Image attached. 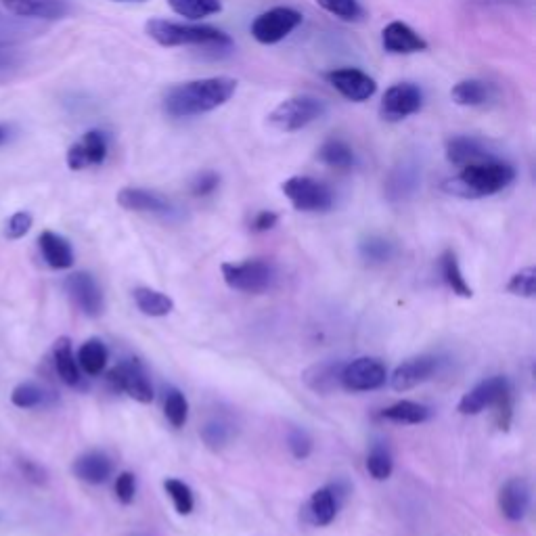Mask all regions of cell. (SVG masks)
<instances>
[{"label": "cell", "mask_w": 536, "mask_h": 536, "mask_svg": "<svg viewBox=\"0 0 536 536\" xmlns=\"http://www.w3.org/2000/svg\"><path fill=\"white\" fill-rule=\"evenodd\" d=\"M237 91V80L231 76L199 78L170 86L162 107L170 118H195L227 105Z\"/></svg>", "instance_id": "1"}, {"label": "cell", "mask_w": 536, "mask_h": 536, "mask_svg": "<svg viewBox=\"0 0 536 536\" xmlns=\"http://www.w3.org/2000/svg\"><path fill=\"white\" fill-rule=\"evenodd\" d=\"M513 181H516V168L495 158L461 168V172L449 178L442 189L463 199H480L501 193Z\"/></svg>", "instance_id": "2"}, {"label": "cell", "mask_w": 536, "mask_h": 536, "mask_svg": "<svg viewBox=\"0 0 536 536\" xmlns=\"http://www.w3.org/2000/svg\"><path fill=\"white\" fill-rule=\"evenodd\" d=\"M145 32L160 47H218L231 49L233 40L227 32L214 26H197V24H181V21H170L155 17L145 24Z\"/></svg>", "instance_id": "3"}, {"label": "cell", "mask_w": 536, "mask_h": 536, "mask_svg": "<svg viewBox=\"0 0 536 536\" xmlns=\"http://www.w3.org/2000/svg\"><path fill=\"white\" fill-rule=\"evenodd\" d=\"M325 103L319 97L312 95H298V97H289L283 103H279L271 116H268V122H271L273 128L281 132H298L312 122H317L325 116Z\"/></svg>", "instance_id": "4"}, {"label": "cell", "mask_w": 536, "mask_h": 536, "mask_svg": "<svg viewBox=\"0 0 536 536\" xmlns=\"http://www.w3.org/2000/svg\"><path fill=\"white\" fill-rule=\"evenodd\" d=\"M275 268L271 262L262 258L245 260V262H225L222 264V279L237 292L243 294H264L275 283Z\"/></svg>", "instance_id": "5"}, {"label": "cell", "mask_w": 536, "mask_h": 536, "mask_svg": "<svg viewBox=\"0 0 536 536\" xmlns=\"http://www.w3.org/2000/svg\"><path fill=\"white\" fill-rule=\"evenodd\" d=\"M285 197L300 212H327L333 208L331 189L310 176H292L281 185Z\"/></svg>", "instance_id": "6"}, {"label": "cell", "mask_w": 536, "mask_h": 536, "mask_svg": "<svg viewBox=\"0 0 536 536\" xmlns=\"http://www.w3.org/2000/svg\"><path fill=\"white\" fill-rule=\"evenodd\" d=\"M302 13L292 7H275L260 13L252 21V36L260 44H277L302 24Z\"/></svg>", "instance_id": "7"}, {"label": "cell", "mask_w": 536, "mask_h": 536, "mask_svg": "<svg viewBox=\"0 0 536 536\" xmlns=\"http://www.w3.org/2000/svg\"><path fill=\"white\" fill-rule=\"evenodd\" d=\"M388 369L379 359L371 356H361L350 363H344L340 384L348 392H371L386 386Z\"/></svg>", "instance_id": "8"}, {"label": "cell", "mask_w": 536, "mask_h": 536, "mask_svg": "<svg viewBox=\"0 0 536 536\" xmlns=\"http://www.w3.org/2000/svg\"><path fill=\"white\" fill-rule=\"evenodd\" d=\"M423 107L421 88L413 82H398L390 86L379 103V116L386 122H402L419 114Z\"/></svg>", "instance_id": "9"}, {"label": "cell", "mask_w": 536, "mask_h": 536, "mask_svg": "<svg viewBox=\"0 0 536 536\" xmlns=\"http://www.w3.org/2000/svg\"><path fill=\"white\" fill-rule=\"evenodd\" d=\"M107 379L116 392H126L132 400L141 402V405H149L155 398L151 379L137 359H130L116 369H111Z\"/></svg>", "instance_id": "10"}, {"label": "cell", "mask_w": 536, "mask_h": 536, "mask_svg": "<svg viewBox=\"0 0 536 536\" xmlns=\"http://www.w3.org/2000/svg\"><path fill=\"white\" fill-rule=\"evenodd\" d=\"M109 153V139L107 134L99 128H93L82 134V139L76 141L67 149V166L70 170H86L91 166H101L107 160Z\"/></svg>", "instance_id": "11"}, {"label": "cell", "mask_w": 536, "mask_h": 536, "mask_svg": "<svg viewBox=\"0 0 536 536\" xmlns=\"http://www.w3.org/2000/svg\"><path fill=\"white\" fill-rule=\"evenodd\" d=\"M325 80L338 91L344 99L352 103L369 101L377 93V82L356 67H342L325 74Z\"/></svg>", "instance_id": "12"}, {"label": "cell", "mask_w": 536, "mask_h": 536, "mask_svg": "<svg viewBox=\"0 0 536 536\" xmlns=\"http://www.w3.org/2000/svg\"><path fill=\"white\" fill-rule=\"evenodd\" d=\"M65 292L86 317H101L105 300L99 283L91 273H72L65 279Z\"/></svg>", "instance_id": "13"}, {"label": "cell", "mask_w": 536, "mask_h": 536, "mask_svg": "<svg viewBox=\"0 0 536 536\" xmlns=\"http://www.w3.org/2000/svg\"><path fill=\"white\" fill-rule=\"evenodd\" d=\"M507 392H511V386L505 377H501V375L488 377V379H484V382H480L476 388L463 394V398L459 400V405H457V411L461 415H480L484 409L495 407V402L501 396H505Z\"/></svg>", "instance_id": "14"}, {"label": "cell", "mask_w": 536, "mask_h": 536, "mask_svg": "<svg viewBox=\"0 0 536 536\" xmlns=\"http://www.w3.org/2000/svg\"><path fill=\"white\" fill-rule=\"evenodd\" d=\"M438 367H440V359H436V356H430V354L413 356V359L400 363L394 369V373L390 377V384L396 392L413 390L419 384L432 379L434 373H438Z\"/></svg>", "instance_id": "15"}, {"label": "cell", "mask_w": 536, "mask_h": 536, "mask_svg": "<svg viewBox=\"0 0 536 536\" xmlns=\"http://www.w3.org/2000/svg\"><path fill=\"white\" fill-rule=\"evenodd\" d=\"M3 7L21 19L59 21L72 13L70 0H0Z\"/></svg>", "instance_id": "16"}, {"label": "cell", "mask_w": 536, "mask_h": 536, "mask_svg": "<svg viewBox=\"0 0 536 536\" xmlns=\"http://www.w3.org/2000/svg\"><path fill=\"white\" fill-rule=\"evenodd\" d=\"M118 206H122L128 212H143V214H158L168 216L174 212L172 201L164 195L141 189V187H124L118 193Z\"/></svg>", "instance_id": "17"}, {"label": "cell", "mask_w": 536, "mask_h": 536, "mask_svg": "<svg viewBox=\"0 0 536 536\" xmlns=\"http://www.w3.org/2000/svg\"><path fill=\"white\" fill-rule=\"evenodd\" d=\"M382 47L390 55H413L428 51V42L411 26L402 24V21H392L382 32Z\"/></svg>", "instance_id": "18"}, {"label": "cell", "mask_w": 536, "mask_h": 536, "mask_svg": "<svg viewBox=\"0 0 536 536\" xmlns=\"http://www.w3.org/2000/svg\"><path fill=\"white\" fill-rule=\"evenodd\" d=\"M499 509L511 522L526 518L530 509V486L524 478H511L499 490Z\"/></svg>", "instance_id": "19"}, {"label": "cell", "mask_w": 536, "mask_h": 536, "mask_svg": "<svg viewBox=\"0 0 536 536\" xmlns=\"http://www.w3.org/2000/svg\"><path fill=\"white\" fill-rule=\"evenodd\" d=\"M446 160H449L453 166L465 168L472 164H480V162H488L495 160V155L490 153L482 141L474 139V137H453L446 141Z\"/></svg>", "instance_id": "20"}, {"label": "cell", "mask_w": 536, "mask_h": 536, "mask_svg": "<svg viewBox=\"0 0 536 536\" xmlns=\"http://www.w3.org/2000/svg\"><path fill=\"white\" fill-rule=\"evenodd\" d=\"M72 472L78 480L97 486V484H105L111 478V474H114V463H111V459L105 453L91 451V453L80 455L74 461Z\"/></svg>", "instance_id": "21"}, {"label": "cell", "mask_w": 536, "mask_h": 536, "mask_svg": "<svg viewBox=\"0 0 536 536\" xmlns=\"http://www.w3.org/2000/svg\"><path fill=\"white\" fill-rule=\"evenodd\" d=\"M342 367L344 363L340 361H323L312 365L304 371L302 379L304 384L317 394H331L333 390L342 388L340 384V375H342Z\"/></svg>", "instance_id": "22"}, {"label": "cell", "mask_w": 536, "mask_h": 536, "mask_svg": "<svg viewBox=\"0 0 536 536\" xmlns=\"http://www.w3.org/2000/svg\"><path fill=\"white\" fill-rule=\"evenodd\" d=\"M38 245L42 258L47 260V264L51 268H57V271H65V268L74 266V250L72 243L67 241L65 237L53 233V231H44L38 237Z\"/></svg>", "instance_id": "23"}, {"label": "cell", "mask_w": 536, "mask_h": 536, "mask_svg": "<svg viewBox=\"0 0 536 536\" xmlns=\"http://www.w3.org/2000/svg\"><path fill=\"white\" fill-rule=\"evenodd\" d=\"M495 95H497V88L490 82H484L478 78L461 80L453 86V91H451L453 103L461 107H482L493 101Z\"/></svg>", "instance_id": "24"}, {"label": "cell", "mask_w": 536, "mask_h": 536, "mask_svg": "<svg viewBox=\"0 0 536 536\" xmlns=\"http://www.w3.org/2000/svg\"><path fill=\"white\" fill-rule=\"evenodd\" d=\"M419 185V170L415 162H400L388 176L386 193L390 199H405L409 197Z\"/></svg>", "instance_id": "25"}, {"label": "cell", "mask_w": 536, "mask_h": 536, "mask_svg": "<svg viewBox=\"0 0 536 536\" xmlns=\"http://www.w3.org/2000/svg\"><path fill=\"white\" fill-rule=\"evenodd\" d=\"M53 361L55 369L61 377V382L67 386H78L80 384V367L76 361V354L72 350L70 338H59L53 346Z\"/></svg>", "instance_id": "26"}, {"label": "cell", "mask_w": 536, "mask_h": 536, "mask_svg": "<svg viewBox=\"0 0 536 536\" xmlns=\"http://www.w3.org/2000/svg\"><path fill=\"white\" fill-rule=\"evenodd\" d=\"M338 499H335L333 495V490L329 486L325 488H319L315 490V493H312L310 501H308V518L312 524H317V526H329L335 516H338Z\"/></svg>", "instance_id": "27"}, {"label": "cell", "mask_w": 536, "mask_h": 536, "mask_svg": "<svg viewBox=\"0 0 536 536\" xmlns=\"http://www.w3.org/2000/svg\"><path fill=\"white\" fill-rule=\"evenodd\" d=\"M134 304L143 312L145 317H168L174 310V300L158 289L151 287H137L132 292Z\"/></svg>", "instance_id": "28"}, {"label": "cell", "mask_w": 536, "mask_h": 536, "mask_svg": "<svg viewBox=\"0 0 536 536\" xmlns=\"http://www.w3.org/2000/svg\"><path fill=\"white\" fill-rule=\"evenodd\" d=\"M107 359H109V352H107V346L93 338V340H86L80 350H78V356H76V361H78V367L80 371H84L86 375H101L107 367Z\"/></svg>", "instance_id": "29"}, {"label": "cell", "mask_w": 536, "mask_h": 536, "mask_svg": "<svg viewBox=\"0 0 536 536\" xmlns=\"http://www.w3.org/2000/svg\"><path fill=\"white\" fill-rule=\"evenodd\" d=\"M55 400L53 392L44 390L42 386L34 384V382H24L17 384L11 392V402L17 409H40L47 407Z\"/></svg>", "instance_id": "30"}, {"label": "cell", "mask_w": 536, "mask_h": 536, "mask_svg": "<svg viewBox=\"0 0 536 536\" xmlns=\"http://www.w3.org/2000/svg\"><path fill=\"white\" fill-rule=\"evenodd\" d=\"M319 160L333 170H350L356 162L354 151L342 139H329L319 149Z\"/></svg>", "instance_id": "31"}, {"label": "cell", "mask_w": 536, "mask_h": 536, "mask_svg": "<svg viewBox=\"0 0 536 536\" xmlns=\"http://www.w3.org/2000/svg\"><path fill=\"white\" fill-rule=\"evenodd\" d=\"M382 417L388 421L409 423V426H415V423L428 421L432 417V409L426 405H419V402H413V400H400L396 402V405L384 409Z\"/></svg>", "instance_id": "32"}, {"label": "cell", "mask_w": 536, "mask_h": 536, "mask_svg": "<svg viewBox=\"0 0 536 536\" xmlns=\"http://www.w3.org/2000/svg\"><path fill=\"white\" fill-rule=\"evenodd\" d=\"M440 271H442V277H444V283L449 285L453 289V294L461 296V298H472L474 292L472 287L467 285L465 277H463V271L459 266V260L455 256L453 250H446L442 256H440Z\"/></svg>", "instance_id": "33"}, {"label": "cell", "mask_w": 536, "mask_h": 536, "mask_svg": "<svg viewBox=\"0 0 536 536\" xmlns=\"http://www.w3.org/2000/svg\"><path fill=\"white\" fill-rule=\"evenodd\" d=\"M168 5L176 15L191 21L212 17L222 11L220 0H168Z\"/></svg>", "instance_id": "34"}, {"label": "cell", "mask_w": 536, "mask_h": 536, "mask_svg": "<svg viewBox=\"0 0 536 536\" xmlns=\"http://www.w3.org/2000/svg\"><path fill=\"white\" fill-rule=\"evenodd\" d=\"M359 252L367 264H386L394 258L396 250H394V243H390L388 239L379 235H369L367 239L361 241Z\"/></svg>", "instance_id": "35"}, {"label": "cell", "mask_w": 536, "mask_h": 536, "mask_svg": "<svg viewBox=\"0 0 536 536\" xmlns=\"http://www.w3.org/2000/svg\"><path fill=\"white\" fill-rule=\"evenodd\" d=\"M199 436H201V440L206 442L208 449L222 451L233 438V428H231V423H227L225 419L216 417V419H210L206 426L201 428Z\"/></svg>", "instance_id": "36"}, {"label": "cell", "mask_w": 536, "mask_h": 536, "mask_svg": "<svg viewBox=\"0 0 536 536\" xmlns=\"http://www.w3.org/2000/svg\"><path fill=\"white\" fill-rule=\"evenodd\" d=\"M164 415L174 428H183L189 419V402L185 394L176 388H170L164 400Z\"/></svg>", "instance_id": "37"}, {"label": "cell", "mask_w": 536, "mask_h": 536, "mask_svg": "<svg viewBox=\"0 0 536 536\" xmlns=\"http://www.w3.org/2000/svg\"><path fill=\"white\" fill-rule=\"evenodd\" d=\"M315 3L329 15L342 21H361L365 11L359 0H315Z\"/></svg>", "instance_id": "38"}, {"label": "cell", "mask_w": 536, "mask_h": 536, "mask_svg": "<svg viewBox=\"0 0 536 536\" xmlns=\"http://www.w3.org/2000/svg\"><path fill=\"white\" fill-rule=\"evenodd\" d=\"M164 488H166V493L168 497L172 499L174 503V509L181 513V516H189V513L193 511L195 507V499H193V490L181 482V480H176V478H168L164 482Z\"/></svg>", "instance_id": "39"}, {"label": "cell", "mask_w": 536, "mask_h": 536, "mask_svg": "<svg viewBox=\"0 0 536 536\" xmlns=\"http://www.w3.org/2000/svg\"><path fill=\"white\" fill-rule=\"evenodd\" d=\"M392 469L394 461L388 449H384V446H373L371 453L367 455V472L371 474V478L377 482H384L392 476Z\"/></svg>", "instance_id": "40"}, {"label": "cell", "mask_w": 536, "mask_h": 536, "mask_svg": "<svg viewBox=\"0 0 536 536\" xmlns=\"http://www.w3.org/2000/svg\"><path fill=\"white\" fill-rule=\"evenodd\" d=\"M507 292L511 296H520V298H534L536 296V268L528 266L513 275L507 283Z\"/></svg>", "instance_id": "41"}, {"label": "cell", "mask_w": 536, "mask_h": 536, "mask_svg": "<svg viewBox=\"0 0 536 536\" xmlns=\"http://www.w3.org/2000/svg\"><path fill=\"white\" fill-rule=\"evenodd\" d=\"M24 65V55L13 44L0 42V82H7L15 78V74Z\"/></svg>", "instance_id": "42"}, {"label": "cell", "mask_w": 536, "mask_h": 536, "mask_svg": "<svg viewBox=\"0 0 536 536\" xmlns=\"http://www.w3.org/2000/svg\"><path fill=\"white\" fill-rule=\"evenodd\" d=\"M34 225V218L30 212L21 210V212H15L9 220H7V227H5V237L11 239V241H17L21 237H26L30 233Z\"/></svg>", "instance_id": "43"}, {"label": "cell", "mask_w": 536, "mask_h": 536, "mask_svg": "<svg viewBox=\"0 0 536 536\" xmlns=\"http://www.w3.org/2000/svg\"><path fill=\"white\" fill-rule=\"evenodd\" d=\"M287 446L296 459H306L312 453V438L304 430L294 428L287 434Z\"/></svg>", "instance_id": "44"}, {"label": "cell", "mask_w": 536, "mask_h": 536, "mask_svg": "<svg viewBox=\"0 0 536 536\" xmlns=\"http://www.w3.org/2000/svg\"><path fill=\"white\" fill-rule=\"evenodd\" d=\"M134 495H137V480H134V474L122 472L116 478V497L120 503L130 505L134 501Z\"/></svg>", "instance_id": "45"}, {"label": "cell", "mask_w": 536, "mask_h": 536, "mask_svg": "<svg viewBox=\"0 0 536 536\" xmlns=\"http://www.w3.org/2000/svg\"><path fill=\"white\" fill-rule=\"evenodd\" d=\"M495 413H497V428L501 432H507L509 426H511V419H513V402H511V392H507L505 396H501L497 402H495Z\"/></svg>", "instance_id": "46"}, {"label": "cell", "mask_w": 536, "mask_h": 536, "mask_svg": "<svg viewBox=\"0 0 536 536\" xmlns=\"http://www.w3.org/2000/svg\"><path fill=\"white\" fill-rule=\"evenodd\" d=\"M218 183H220V178L218 174L214 172H204V174H199L193 185H191V191L195 197H206L210 193H214L218 189Z\"/></svg>", "instance_id": "47"}, {"label": "cell", "mask_w": 536, "mask_h": 536, "mask_svg": "<svg viewBox=\"0 0 536 536\" xmlns=\"http://www.w3.org/2000/svg\"><path fill=\"white\" fill-rule=\"evenodd\" d=\"M277 222H279V216L271 210H262L254 216L252 220V229L256 233H264V231H271L273 227H277Z\"/></svg>", "instance_id": "48"}, {"label": "cell", "mask_w": 536, "mask_h": 536, "mask_svg": "<svg viewBox=\"0 0 536 536\" xmlns=\"http://www.w3.org/2000/svg\"><path fill=\"white\" fill-rule=\"evenodd\" d=\"M19 465H21V472H24V476L28 480L38 482V484L47 480V472H44V469L40 465H36L34 461H19Z\"/></svg>", "instance_id": "49"}, {"label": "cell", "mask_w": 536, "mask_h": 536, "mask_svg": "<svg viewBox=\"0 0 536 536\" xmlns=\"http://www.w3.org/2000/svg\"><path fill=\"white\" fill-rule=\"evenodd\" d=\"M114 3H147V0H114Z\"/></svg>", "instance_id": "50"}, {"label": "cell", "mask_w": 536, "mask_h": 536, "mask_svg": "<svg viewBox=\"0 0 536 536\" xmlns=\"http://www.w3.org/2000/svg\"><path fill=\"white\" fill-rule=\"evenodd\" d=\"M5 137H7V132H5V128H3V126H0V143L5 141Z\"/></svg>", "instance_id": "51"}]
</instances>
